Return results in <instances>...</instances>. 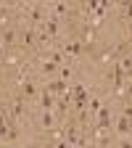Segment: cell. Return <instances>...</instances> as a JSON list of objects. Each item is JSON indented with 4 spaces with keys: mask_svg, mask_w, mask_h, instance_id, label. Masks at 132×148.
<instances>
[{
    "mask_svg": "<svg viewBox=\"0 0 132 148\" xmlns=\"http://www.w3.org/2000/svg\"><path fill=\"white\" fill-rule=\"evenodd\" d=\"M129 130H132V119L122 116V119H119V127H116V132H119V135H127Z\"/></svg>",
    "mask_w": 132,
    "mask_h": 148,
    "instance_id": "3",
    "label": "cell"
},
{
    "mask_svg": "<svg viewBox=\"0 0 132 148\" xmlns=\"http://www.w3.org/2000/svg\"><path fill=\"white\" fill-rule=\"evenodd\" d=\"M13 42H16V34H13L11 27H5L3 29V45H13Z\"/></svg>",
    "mask_w": 132,
    "mask_h": 148,
    "instance_id": "4",
    "label": "cell"
},
{
    "mask_svg": "<svg viewBox=\"0 0 132 148\" xmlns=\"http://www.w3.org/2000/svg\"><path fill=\"white\" fill-rule=\"evenodd\" d=\"M55 69H58V64H53V61H42V74H53Z\"/></svg>",
    "mask_w": 132,
    "mask_h": 148,
    "instance_id": "6",
    "label": "cell"
},
{
    "mask_svg": "<svg viewBox=\"0 0 132 148\" xmlns=\"http://www.w3.org/2000/svg\"><path fill=\"white\" fill-rule=\"evenodd\" d=\"M0 53H3V40H0Z\"/></svg>",
    "mask_w": 132,
    "mask_h": 148,
    "instance_id": "8",
    "label": "cell"
},
{
    "mask_svg": "<svg viewBox=\"0 0 132 148\" xmlns=\"http://www.w3.org/2000/svg\"><path fill=\"white\" fill-rule=\"evenodd\" d=\"M34 92H37V87H34L32 82H21V98H24V95H27V98H32Z\"/></svg>",
    "mask_w": 132,
    "mask_h": 148,
    "instance_id": "5",
    "label": "cell"
},
{
    "mask_svg": "<svg viewBox=\"0 0 132 148\" xmlns=\"http://www.w3.org/2000/svg\"><path fill=\"white\" fill-rule=\"evenodd\" d=\"M45 90L50 92V95H61V92H69V85H66L64 79H53V82L45 85Z\"/></svg>",
    "mask_w": 132,
    "mask_h": 148,
    "instance_id": "1",
    "label": "cell"
},
{
    "mask_svg": "<svg viewBox=\"0 0 132 148\" xmlns=\"http://www.w3.org/2000/svg\"><path fill=\"white\" fill-rule=\"evenodd\" d=\"M40 103H42V108H45V111L55 108V101H53V95H50L48 90H42V95H40Z\"/></svg>",
    "mask_w": 132,
    "mask_h": 148,
    "instance_id": "2",
    "label": "cell"
},
{
    "mask_svg": "<svg viewBox=\"0 0 132 148\" xmlns=\"http://www.w3.org/2000/svg\"><path fill=\"white\" fill-rule=\"evenodd\" d=\"M50 124H53V114L45 111V114H42V127H50Z\"/></svg>",
    "mask_w": 132,
    "mask_h": 148,
    "instance_id": "7",
    "label": "cell"
}]
</instances>
